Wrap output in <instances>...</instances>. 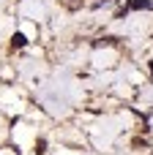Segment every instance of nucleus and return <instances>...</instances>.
Listing matches in <instances>:
<instances>
[{
	"instance_id": "5",
	"label": "nucleus",
	"mask_w": 153,
	"mask_h": 155,
	"mask_svg": "<svg viewBox=\"0 0 153 155\" xmlns=\"http://www.w3.org/2000/svg\"><path fill=\"white\" fill-rule=\"evenodd\" d=\"M151 71H153V63H151Z\"/></svg>"
},
{
	"instance_id": "2",
	"label": "nucleus",
	"mask_w": 153,
	"mask_h": 155,
	"mask_svg": "<svg viewBox=\"0 0 153 155\" xmlns=\"http://www.w3.org/2000/svg\"><path fill=\"white\" fill-rule=\"evenodd\" d=\"M82 3H85V0H60V5H63L66 11H79Z\"/></svg>"
},
{
	"instance_id": "6",
	"label": "nucleus",
	"mask_w": 153,
	"mask_h": 155,
	"mask_svg": "<svg viewBox=\"0 0 153 155\" xmlns=\"http://www.w3.org/2000/svg\"><path fill=\"white\" fill-rule=\"evenodd\" d=\"M151 155H153V153H151Z\"/></svg>"
},
{
	"instance_id": "3",
	"label": "nucleus",
	"mask_w": 153,
	"mask_h": 155,
	"mask_svg": "<svg viewBox=\"0 0 153 155\" xmlns=\"http://www.w3.org/2000/svg\"><path fill=\"white\" fill-rule=\"evenodd\" d=\"M27 41H25V35L22 33H14V38H11V49H22Z\"/></svg>"
},
{
	"instance_id": "1",
	"label": "nucleus",
	"mask_w": 153,
	"mask_h": 155,
	"mask_svg": "<svg viewBox=\"0 0 153 155\" xmlns=\"http://www.w3.org/2000/svg\"><path fill=\"white\" fill-rule=\"evenodd\" d=\"M129 11H153V0H126V8L120 14H129Z\"/></svg>"
},
{
	"instance_id": "4",
	"label": "nucleus",
	"mask_w": 153,
	"mask_h": 155,
	"mask_svg": "<svg viewBox=\"0 0 153 155\" xmlns=\"http://www.w3.org/2000/svg\"><path fill=\"white\" fill-rule=\"evenodd\" d=\"M44 147H47V142L41 139V142H36V153H44Z\"/></svg>"
}]
</instances>
